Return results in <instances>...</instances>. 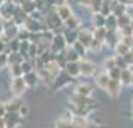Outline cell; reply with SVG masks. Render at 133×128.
<instances>
[{
  "instance_id": "d6a6232c",
  "label": "cell",
  "mask_w": 133,
  "mask_h": 128,
  "mask_svg": "<svg viewBox=\"0 0 133 128\" xmlns=\"http://www.w3.org/2000/svg\"><path fill=\"white\" fill-rule=\"evenodd\" d=\"M120 42H123L124 45H127L130 49H133V36H121Z\"/></svg>"
},
{
  "instance_id": "1f68e13d",
  "label": "cell",
  "mask_w": 133,
  "mask_h": 128,
  "mask_svg": "<svg viewBox=\"0 0 133 128\" xmlns=\"http://www.w3.org/2000/svg\"><path fill=\"white\" fill-rule=\"evenodd\" d=\"M120 34H121V36H133L132 25L129 24V25H126V27H121V28H120Z\"/></svg>"
},
{
  "instance_id": "7a4b0ae2",
  "label": "cell",
  "mask_w": 133,
  "mask_h": 128,
  "mask_svg": "<svg viewBox=\"0 0 133 128\" xmlns=\"http://www.w3.org/2000/svg\"><path fill=\"white\" fill-rule=\"evenodd\" d=\"M79 69H81V74L82 76H94L97 72L96 63H93L90 60H85V58L79 60Z\"/></svg>"
},
{
  "instance_id": "8992f818",
  "label": "cell",
  "mask_w": 133,
  "mask_h": 128,
  "mask_svg": "<svg viewBox=\"0 0 133 128\" xmlns=\"http://www.w3.org/2000/svg\"><path fill=\"white\" fill-rule=\"evenodd\" d=\"M121 86H123V84L120 82V79H111L105 91L108 92L111 97H118V94L121 92Z\"/></svg>"
},
{
  "instance_id": "ba28073f",
  "label": "cell",
  "mask_w": 133,
  "mask_h": 128,
  "mask_svg": "<svg viewBox=\"0 0 133 128\" xmlns=\"http://www.w3.org/2000/svg\"><path fill=\"white\" fill-rule=\"evenodd\" d=\"M72 79H73L72 76L67 73L64 69H63V70L60 72V74L57 76L55 82H54V88H63V86H66L67 84H70V80H72Z\"/></svg>"
},
{
  "instance_id": "60d3db41",
  "label": "cell",
  "mask_w": 133,
  "mask_h": 128,
  "mask_svg": "<svg viewBox=\"0 0 133 128\" xmlns=\"http://www.w3.org/2000/svg\"><path fill=\"white\" fill-rule=\"evenodd\" d=\"M57 2V5H64L66 3V0H55Z\"/></svg>"
},
{
  "instance_id": "2e32d148",
  "label": "cell",
  "mask_w": 133,
  "mask_h": 128,
  "mask_svg": "<svg viewBox=\"0 0 133 128\" xmlns=\"http://www.w3.org/2000/svg\"><path fill=\"white\" fill-rule=\"evenodd\" d=\"M63 52H64V55H66V60L67 61H79V60H81L79 54L75 51V48H73V46H67Z\"/></svg>"
},
{
  "instance_id": "d590c367",
  "label": "cell",
  "mask_w": 133,
  "mask_h": 128,
  "mask_svg": "<svg viewBox=\"0 0 133 128\" xmlns=\"http://www.w3.org/2000/svg\"><path fill=\"white\" fill-rule=\"evenodd\" d=\"M6 63H9V58H8L6 55L3 54V52H2V54H0V67H3Z\"/></svg>"
},
{
  "instance_id": "8d00e7d4",
  "label": "cell",
  "mask_w": 133,
  "mask_h": 128,
  "mask_svg": "<svg viewBox=\"0 0 133 128\" xmlns=\"http://www.w3.org/2000/svg\"><path fill=\"white\" fill-rule=\"evenodd\" d=\"M6 106L5 104H0V118H5V115H6Z\"/></svg>"
},
{
  "instance_id": "83f0119b",
  "label": "cell",
  "mask_w": 133,
  "mask_h": 128,
  "mask_svg": "<svg viewBox=\"0 0 133 128\" xmlns=\"http://www.w3.org/2000/svg\"><path fill=\"white\" fill-rule=\"evenodd\" d=\"M108 74H109V78H111V79H120V76H121V69H120V67L111 69V70H108Z\"/></svg>"
},
{
  "instance_id": "4fadbf2b",
  "label": "cell",
  "mask_w": 133,
  "mask_h": 128,
  "mask_svg": "<svg viewBox=\"0 0 133 128\" xmlns=\"http://www.w3.org/2000/svg\"><path fill=\"white\" fill-rule=\"evenodd\" d=\"M91 92H93V86L90 84H78L75 86V94L79 95H85V97H91Z\"/></svg>"
},
{
  "instance_id": "f6af8a7d",
  "label": "cell",
  "mask_w": 133,
  "mask_h": 128,
  "mask_svg": "<svg viewBox=\"0 0 133 128\" xmlns=\"http://www.w3.org/2000/svg\"><path fill=\"white\" fill-rule=\"evenodd\" d=\"M130 5H132V6H133V0H132V3H130Z\"/></svg>"
},
{
  "instance_id": "f1b7e54d",
  "label": "cell",
  "mask_w": 133,
  "mask_h": 128,
  "mask_svg": "<svg viewBox=\"0 0 133 128\" xmlns=\"http://www.w3.org/2000/svg\"><path fill=\"white\" fill-rule=\"evenodd\" d=\"M102 46H103V43L99 42L97 39H94V37H93V40L90 42V46H88V51H99Z\"/></svg>"
},
{
  "instance_id": "603a6c76",
  "label": "cell",
  "mask_w": 133,
  "mask_h": 128,
  "mask_svg": "<svg viewBox=\"0 0 133 128\" xmlns=\"http://www.w3.org/2000/svg\"><path fill=\"white\" fill-rule=\"evenodd\" d=\"M115 51V55H126L129 51H130V48L127 46V45H124L123 42H118L117 43V46L114 48Z\"/></svg>"
},
{
  "instance_id": "5b68a950",
  "label": "cell",
  "mask_w": 133,
  "mask_h": 128,
  "mask_svg": "<svg viewBox=\"0 0 133 128\" xmlns=\"http://www.w3.org/2000/svg\"><path fill=\"white\" fill-rule=\"evenodd\" d=\"M55 12H57V15L60 17V19L63 21V22H66L67 19L70 18L73 15V11L72 7L69 6V5H57V7H55Z\"/></svg>"
},
{
  "instance_id": "e575fe53",
  "label": "cell",
  "mask_w": 133,
  "mask_h": 128,
  "mask_svg": "<svg viewBox=\"0 0 133 128\" xmlns=\"http://www.w3.org/2000/svg\"><path fill=\"white\" fill-rule=\"evenodd\" d=\"M79 128H100V127H99V125H96L94 122H90L88 119H85V121L79 125Z\"/></svg>"
},
{
  "instance_id": "d6986e66",
  "label": "cell",
  "mask_w": 133,
  "mask_h": 128,
  "mask_svg": "<svg viewBox=\"0 0 133 128\" xmlns=\"http://www.w3.org/2000/svg\"><path fill=\"white\" fill-rule=\"evenodd\" d=\"M24 79L27 82V86H35L37 84V79H41V78H39V74L36 72H30V73L24 74Z\"/></svg>"
},
{
  "instance_id": "52a82bcc",
  "label": "cell",
  "mask_w": 133,
  "mask_h": 128,
  "mask_svg": "<svg viewBox=\"0 0 133 128\" xmlns=\"http://www.w3.org/2000/svg\"><path fill=\"white\" fill-rule=\"evenodd\" d=\"M3 119H5L8 127L14 128L21 122V115H19V112H6V115H5Z\"/></svg>"
},
{
  "instance_id": "74e56055",
  "label": "cell",
  "mask_w": 133,
  "mask_h": 128,
  "mask_svg": "<svg viewBox=\"0 0 133 128\" xmlns=\"http://www.w3.org/2000/svg\"><path fill=\"white\" fill-rule=\"evenodd\" d=\"M27 112H29L27 106H24V104H23V106L19 107V115H21V116H24V115H27Z\"/></svg>"
},
{
  "instance_id": "6da1fadb",
  "label": "cell",
  "mask_w": 133,
  "mask_h": 128,
  "mask_svg": "<svg viewBox=\"0 0 133 128\" xmlns=\"http://www.w3.org/2000/svg\"><path fill=\"white\" fill-rule=\"evenodd\" d=\"M67 48L66 39H64V34L63 33H55L52 36V40H51V49L54 54H58V52H63L64 49Z\"/></svg>"
},
{
  "instance_id": "cb8c5ba5",
  "label": "cell",
  "mask_w": 133,
  "mask_h": 128,
  "mask_svg": "<svg viewBox=\"0 0 133 128\" xmlns=\"http://www.w3.org/2000/svg\"><path fill=\"white\" fill-rule=\"evenodd\" d=\"M117 67V63H115V55L114 57H108V58H105V61H103V69L108 72V70H111V69Z\"/></svg>"
},
{
  "instance_id": "bcb514c9",
  "label": "cell",
  "mask_w": 133,
  "mask_h": 128,
  "mask_svg": "<svg viewBox=\"0 0 133 128\" xmlns=\"http://www.w3.org/2000/svg\"><path fill=\"white\" fill-rule=\"evenodd\" d=\"M132 103H133V98H132Z\"/></svg>"
},
{
  "instance_id": "ac0fdd59",
  "label": "cell",
  "mask_w": 133,
  "mask_h": 128,
  "mask_svg": "<svg viewBox=\"0 0 133 128\" xmlns=\"http://www.w3.org/2000/svg\"><path fill=\"white\" fill-rule=\"evenodd\" d=\"M132 19H133V17L130 15L129 9H127V12H126V13H123V15H120V17H118V28L129 25L130 22H132Z\"/></svg>"
},
{
  "instance_id": "8fae6325",
  "label": "cell",
  "mask_w": 133,
  "mask_h": 128,
  "mask_svg": "<svg viewBox=\"0 0 133 128\" xmlns=\"http://www.w3.org/2000/svg\"><path fill=\"white\" fill-rule=\"evenodd\" d=\"M67 73L70 74L72 78H78L81 74V69H79V61H67L66 67H64Z\"/></svg>"
},
{
  "instance_id": "4dcf8cb0",
  "label": "cell",
  "mask_w": 133,
  "mask_h": 128,
  "mask_svg": "<svg viewBox=\"0 0 133 128\" xmlns=\"http://www.w3.org/2000/svg\"><path fill=\"white\" fill-rule=\"evenodd\" d=\"M23 6H24V12L29 13L36 7V5H35V2H31V0H25V2H23Z\"/></svg>"
},
{
  "instance_id": "3957f363",
  "label": "cell",
  "mask_w": 133,
  "mask_h": 128,
  "mask_svg": "<svg viewBox=\"0 0 133 128\" xmlns=\"http://www.w3.org/2000/svg\"><path fill=\"white\" fill-rule=\"evenodd\" d=\"M25 88H27V82H25V79H24V74L14 78L12 82H11V89H12L14 95L23 94V92L25 91Z\"/></svg>"
},
{
  "instance_id": "30bf717a",
  "label": "cell",
  "mask_w": 133,
  "mask_h": 128,
  "mask_svg": "<svg viewBox=\"0 0 133 128\" xmlns=\"http://www.w3.org/2000/svg\"><path fill=\"white\" fill-rule=\"evenodd\" d=\"M93 30H87V28H79V37L78 40L81 43H84L85 46L88 48L90 46V42L93 40Z\"/></svg>"
},
{
  "instance_id": "7bdbcfd3",
  "label": "cell",
  "mask_w": 133,
  "mask_h": 128,
  "mask_svg": "<svg viewBox=\"0 0 133 128\" xmlns=\"http://www.w3.org/2000/svg\"><path fill=\"white\" fill-rule=\"evenodd\" d=\"M130 25H132V28H133V19H132V22H130Z\"/></svg>"
},
{
  "instance_id": "ffe728a7",
  "label": "cell",
  "mask_w": 133,
  "mask_h": 128,
  "mask_svg": "<svg viewBox=\"0 0 133 128\" xmlns=\"http://www.w3.org/2000/svg\"><path fill=\"white\" fill-rule=\"evenodd\" d=\"M64 25H66V28H78L79 30V28H81V19H78V17L72 15V17L64 22Z\"/></svg>"
},
{
  "instance_id": "484cf974",
  "label": "cell",
  "mask_w": 133,
  "mask_h": 128,
  "mask_svg": "<svg viewBox=\"0 0 133 128\" xmlns=\"http://www.w3.org/2000/svg\"><path fill=\"white\" fill-rule=\"evenodd\" d=\"M9 72H11V74H12L14 78H17V76H23V69H21V64H11Z\"/></svg>"
},
{
  "instance_id": "d4e9b609",
  "label": "cell",
  "mask_w": 133,
  "mask_h": 128,
  "mask_svg": "<svg viewBox=\"0 0 133 128\" xmlns=\"http://www.w3.org/2000/svg\"><path fill=\"white\" fill-rule=\"evenodd\" d=\"M102 5H103V0H93V2H91V5L88 6V7H90V12H91V13L100 12Z\"/></svg>"
},
{
  "instance_id": "277c9868",
  "label": "cell",
  "mask_w": 133,
  "mask_h": 128,
  "mask_svg": "<svg viewBox=\"0 0 133 128\" xmlns=\"http://www.w3.org/2000/svg\"><path fill=\"white\" fill-rule=\"evenodd\" d=\"M109 80H111V78H109L108 72H106L105 69L100 70V72H96V74H94V84H96L100 89H106Z\"/></svg>"
},
{
  "instance_id": "b9f144b4",
  "label": "cell",
  "mask_w": 133,
  "mask_h": 128,
  "mask_svg": "<svg viewBox=\"0 0 133 128\" xmlns=\"http://www.w3.org/2000/svg\"><path fill=\"white\" fill-rule=\"evenodd\" d=\"M3 49H5V45H3V42H0V54L3 52Z\"/></svg>"
},
{
  "instance_id": "e0dca14e",
  "label": "cell",
  "mask_w": 133,
  "mask_h": 128,
  "mask_svg": "<svg viewBox=\"0 0 133 128\" xmlns=\"http://www.w3.org/2000/svg\"><path fill=\"white\" fill-rule=\"evenodd\" d=\"M108 30H118V17H115L114 13H111L106 17V25Z\"/></svg>"
},
{
  "instance_id": "5bb4252c",
  "label": "cell",
  "mask_w": 133,
  "mask_h": 128,
  "mask_svg": "<svg viewBox=\"0 0 133 128\" xmlns=\"http://www.w3.org/2000/svg\"><path fill=\"white\" fill-rule=\"evenodd\" d=\"M132 76H133V70L130 67L121 70V76H120V82L123 84V86H129L132 84Z\"/></svg>"
},
{
  "instance_id": "4316f807",
  "label": "cell",
  "mask_w": 133,
  "mask_h": 128,
  "mask_svg": "<svg viewBox=\"0 0 133 128\" xmlns=\"http://www.w3.org/2000/svg\"><path fill=\"white\" fill-rule=\"evenodd\" d=\"M115 63H117V67H120L121 70L129 69V64L126 63V60H124L123 55H115Z\"/></svg>"
},
{
  "instance_id": "7c38bea8",
  "label": "cell",
  "mask_w": 133,
  "mask_h": 128,
  "mask_svg": "<svg viewBox=\"0 0 133 128\" xmlns=\"http://www.w3.org/2000/svg\"><path fill=\"white\" fill-rule=\"evenodd\" d=\"M91 25H93V28L105 27V25H106V17H105L103 13H100V12L91 13Z\"/></svg>"
},
{
  "instance_id": "7402d4cb",
  "label": "cell",
  "mask_w": 133,
  "mask_h": 128,
  "mask_svg": "<svg viewBox=\"0 0 133 128\" xmlns=\"http://www.w3.org/2000/svg\"><path fill=\"white\" fill-rule=\"evenodd\" d=\"M6 106V110L8 112H19V107L23 106V103L19 101V100H12V101H9Z\"/></svg>"
},
{
  "instance_id": "f35d334b",
  "label": "cell",
  "mask_w": 133,
  "mask_h": 128,
  "mask_svg": "<svg viewBox=\"0 0 133 128\" xmlns=\"http://www.w3.org/2000/svg\"><path fill=\"white\" fill-rule=\"evenodd\" d=\"M76 2H78L79 5H82V6H90L93 0H76Z\"/></svg>"
},
{
  "instance_id": "f546056e",
  "label": "cell",
  "mask_w": 133,
  "mask_h": 128,
  "mask_svg": "<svg viewBox=\"0 0 133 128\" xmlns=\"http://www.w3.org/2000/svg\"><path fill=\"white\" fill-rule=\"evenodd\" d=\"M21 69H23V74L30 73V72H33V64L30 61H23L21 63Z\"/></svg>"
},
{
  "instance_id": "ab89813d",
  "label": "cell",
  "mask_w": 133,
  "mask_h": 128,
  "mask_svg": "<svg viewBox=\"0 0 133 128\" xmlns=\"http://www.w3.org/2000/svg\"><path fill=\"white\" fill-rule=\"evenodd\" d=\"M0 128H8L6 122H5V119H3V118H0Z\"/></svg>"
},
{
  "instance_id": "ee69618b",
  "label": "cell",
  "mask_w": 133,
  "mask_h": 128,
  "mask_svg": "<svg viewBox=\"0 0 133 128\" xmlns=\"http://www.w3.org/2000/svg\"><path fill=\"white\" fill-rule=\"evenodd\" d=\"M130 85H132V86H133V76H132V84H130Z\"/></svg>"
},
{
  "instance_id": "44dd1931",
  "label": "cell",
  "mask_w": 133,
  "mask_h": 128,
  "mask_svg": "<svg viewBox=\"0 0 133 128\" xmlns=\"http://www.w3.org/2000/svg\"><path fill=\"white\" fill-rule=\"evenodd\" d=\"M72 46L75 48V51H76V52L79 54V57H81V58H84L85 55H87V51H88V48L85 46L84 43H81L79 40H78V42H75Z\"/></svg>"
},
{
  "instance_id": "9a60e30c",
  "label": "cell",
  "mask_w": 133,
  "mask_h": 128,
  "mask_svg": "<svg viewBox=\"0 0 133 128\" xmlns=\"http://www.w3.org/2000/svg\"><path fill=\"white\" fill-rule=\"evenodd\" d=\"M106 34H108V28L106 27L93 28V36H94V39H97L99 42H102L103 45H105V40H106Z\"/></svg>"
},
{
  "instance_id": "836d02e7",
  "label": "cell",
  "mask_w": 133,
  "mask_h": 128,
  "mask_svg": "<svg viewBox=\"0 0 133 128\" xmlns=\"http://www.w3.org/2000/svg\"><path fill=\"white\" fill-rule=\"evenodd\" d=\"M123 57H124L126 63L129 64V67H130V66H133V49H130V51H129L126 55H123Z\"/></svg>"
},
{
  "instance_id": "9c48e42d",
  "label": "cell",
  "mask_w": 133,
  "mask_h": 128,
  "mask_svg": "<svg viewBox=\"0 0 133 128\" xmlns=\"http://www.w3.org/2000/svg\"><path fill=\"white\" fill-rule=\"evenodd\" d=\"M63 34H64V39H66L67 46H72L75 42H78L79 30H78V28H64Z\"/></svg>"
}]
</instances>
